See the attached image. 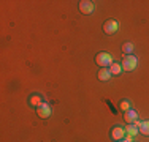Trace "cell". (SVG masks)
I'll return each mask as SVG.
<instances>
[{"mask_svg":"<svg viewBox=\"0 0 149 142\" xmlns=\"http://www.w3.org/2000/svg\"><path fill=\"white\" fill-rule=\"evenodd\" d=\"M120 66H122L124 71H133V70H136V66H138V59L135 55H125L122 59Z\"/></svg>","mask_w":149,"mask_h":142,"instance_id":"1","label":"cell"},{"mask_svg":"<svg viewBox=\"0 0 149 142\" xmlns=\"http://www.w3.org/2000/svg\"><path fill=\"white\" fill-rule=\"evenodd\" d=\"M95 63H97L98 66H102V68H106L108 65L113 63V57H111V54H108V52H98V54L95 55Z\"/></svg>","mask_w":149,"mask_h":142,"instance_id":"2","label":"cell"},{"mask_svg":"<svg viewBox=\"0 0 149 142\" xmlns=\"http://www.w3.org/2000/svg\"><path fill=\"white\" fill-rule=\"evenodd\" d=\"M119 28V24L114 19H106L103 22V32L106 35H114Z\"/></svg>","mask_w":149,"mask_h":142,"instance_id":"3","label":"cell"},{"mask_svg":"<svg viewBox=\"0 0 149 142\" xmlns=\"http://www.w3.org/2000/svg\"><path fill=\"white\" fill-rule=\"evenodd\" d=\"M51 106L48 104V103H43L41 106H38L37 108V114H38V117L40 119H43V120H46V119H49L51 117Z\"/></svg>","mask_w":149,"mask_h":142,"instance_id":"4","label":"cell"},{"mask_svg":"<svg viewBox=\"0 0 149 142\" xmlns=\"http://www.w3.org/2000/svg\"><path fill=\"white\" fill-rule=\"evenodd\" d=\"M125 128H122V126H114V128H113V130H111V137H113V139H114V141H124V139H125Z\"/></svg>","mask_w":149,"mask_h":142,"instance_id":"5","label":"cell"},{"mask_svg":"<svg viewBox=\"0 0 149 142\" xmlns=\"http://www.w3.org/2000/svg\"><path fill=\"white\" fill-rule=\"evenodd\" d=\"M94 2H91V0H81L79 2V11L83 14H91L94 11Z\"/></svg>","mask_w":149,"mask_h":142,"instance_id":"6","label":"cell"},{"mask_svg":"<svg viewBox=\"0 0 149 142\" xmlns=\"http://www.w3.org/2000/svg\"><path fill=\"white\" fill-rule=\"evenodd\" d=\"M125 141L127 142H133V137L136 136L138 133H140V131L136 130V125H135V123H132V125H127L125 126Z\"/></svg>","mask_w":149,"mask_h":142,"instance_id":"7","label":"cell"},{"mask_svg":"<svg viewBox=\"0 0 149 142\" xmlns=\"http://www.w3.org/2000/svg\"><path fill=\"white\" fill-rule=\"evenodd\" d=\"M124 120H125L129 125H132V123H135L138 120V112L135 111V109H130V111L124 112Z\"/></svg>","mask_w":149,"mask_h":142,"instance_id":"8","label":"cell"},{"mask_svg":"<svg viewBox=\"0 0 149 142\" xmlns=\"http://www.w3.org/2000/svg\"><path fill=\"white\" fill-rule=\"evenodd\" d=\"M135 125H136L138 131H140L143 136H149V120H146V122H135Z\"/></svg>","mask_w":149,"mask_h":142,"instance_id":"9","label":"cell"},{"mask_svg":"<svg viewBox=\"0 0 149 142\" xmlns=\"http://www.w3.org/2000/svg\"><path fill=\"white\" fill-rule=\"evenodd\" d=\"M97 76H98V79H100L102 82H106V81L111 79V71H109L108 68H100Z\"/></svg>","mask_w":149,"mask_h":142,"instance_id":"10","label":"cell"},{"mask_svg":"<svg viewBox=\"0 0 149 142\" xmlns=\"http://www.w3.org/2000/svg\"><path fill=\"white\" fill-rule=\"evenodd\" d=\"M29 103H30L32 106H37V108H38V106L43 104V99H41L40 95H32L30 99H29Z\"/></svg>","mask_w":149,"mask_h":142,"instance_id":"11","label":"cell"},{"mask_svg":"<svg viewBox=\"0 0 149 142\" xmlns=\"http://www.w3.org/2000/svg\"><path fill=\"white\" fill-rule=\"evenodd\" d=\"M133 48H135V46L132 44V43H124V44H122V54H125V55H132Z\"/></svg>","mask_w":149,"mask_h":142,"instance_id":"12","label":"cell"},{"mask_svg":"<svg viewBox=\"0 0 149 142\" xmlns=\"http://www.w3.org/2000/svg\"><path fill=\"white\" fill-rule=\"evenodd\" d=\"M111 74H114V76H118V74L122 73V66H120V63H116V62H113L111 63Z\"/></svg>","mask_w":149,"mask_h":142,"instance_id":"13","label":"cell"},{"mask_svg":"<svg viewBox=\"0 0 149 142\" xmlns=\"http://www.w3.org/2000/svg\"><path fill=\"white\" fill-rule=\"evenodd\" d=\"M119 108L122 109L124 112H127V111H130V103L127 101V99H122V101L119 103Z\"/></svg>","mask_w":149,"mask_h":142,"instance_id":"14","label":"cell"},{"mask_svg":"<svg viewBox=\"0 0 149 142\" xmlns=\"http://www.w3.org/2000/svg\"><path fill=\"white\" fill-rule=\"evenodd\" d=\"M119 142H127V141H125V139H124V141H119Z\"/></svg>","mask_w":149,"mask_h":142,"instance_id":"15","label":"cell"}]
</instances>
